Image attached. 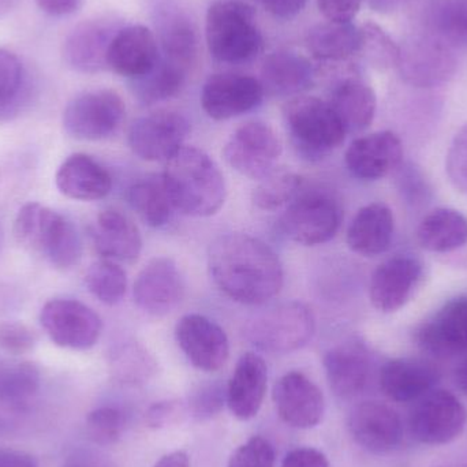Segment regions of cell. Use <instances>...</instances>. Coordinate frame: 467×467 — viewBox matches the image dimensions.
<instances>
[{
    "instance_id": "obj_1",
    "label": "cell",
    "mask_w": 467,
    "mask_h": 467,
    "mask_svg": "<svg viewBox=\"0 0 467 467\" xmlns=\"http://www.w3.org/2000/svg\"><path fill=\"white\" fill-rule=\"evenodd\" d=\"M208 269L219 290L242 305H263L280 293L282 261L261 239L227 234L211 244Z\"/></svg>"
},
{
    "instance_id": "obj_2",
    "label": "cell",
    "mask_w": 467,
    "mask_h": 467,
    "mask_svg": "<svg viewBox=\"0 0 467 467\" xmlns=\"http://www.w3.org/2000/svg\"><path fill=\"white\" fill-rule=\"evenodd\" d=\"M164 186L175 211L192 218L215 215L226 202V181L204 150L182 147L167 161Z\"/></svg>"
},
{
    "instance_id": "obj_3",
    "label": "cell",
    "mask_w": 467,
    "mask_h": 467,
    "mask_svg": "<svg viewBox=\"0 0 467 467\" xmlns=\"http://www.w3.org/2000/svg\"><path fill=\"white\" fill-rule=\"evenodd\" d=\"M14 235L57 268L68 269L81 260L82 239L73 222L40 202H27L19 210Z\"/></svg>"
},
{
    "instance_id": "obj_4",
    "label": "cell",
    "mask_w": 467,
    "mask_h": 467,
    "mask_svg": "<svg viewBox=\"0 0 467 467\" xmlns=\"http://www.w3.org/2000/svg\"><path fill=\"white\" fill-rule=\"evenodd\" d=\"M205 37L210 54L229 65L250 62L263 48L254 8L241 0H219L211 5Z\"/></svg>"
},
{
    "instance_id": "obj_5",
    "label": "cell",
    "mask_w": 467,
    "mask_h": 467,
    "mask_svg": "<svg viewBox=\"0 0 467 467\" xmlns=\"http://www.w3.org/2000/svg\"><path fill=\"white\" fill-rule=\"evenodd\" d=\"M294 148L309 161H320L345 142L346 130L331 104L315 96H296L283 107Z\"/></svg>"
},
{
    "instance_id": "obj_6",
    "label": "cell",
    "mask_w": 467,
    "mask_h": 467,
    "mask_svg": "<svg viewBox=\"0 0 467 467\" xmlns=\"http://www.w3.org/2000/svg\"><path fill=\"white\" fill-rule=\"evenodd\" d=\"M316 317L304 302L288 301L269 307L246 327V337L258 350L287 354L315 337Z\"/></svg>"
},
{
    "instance_id": "obj_7",
    "label": "cell",
    "mask_w": 467,
    "mask_h": 467,
    "mask_svg": "<svg viewBox=\"0 0 467 467\" xmlns=\"http://www.w3.org/2000/svg\"><path fill=\"white\" fill-rule=\"evenodd\" d=\"M125 115V103L115 90H88L68 101L63 112V128L74 139L99 141L112 136Z\"/></svg>"
},
{
    "instance_id": "obj_8",
    "label": "cell",
    "mask_w": 467,
    "mask_h": 467,
    "mask_svg": "<svg viewBox=\"0 0 467 467\" xmlns=\"http://www.w3.org/2000/svg\"><path fill=\"white\" fill-rule=\"evenodd\" d=\"M409 425L417 441L428 446L451 443L462 435L467 422L465 406L446 389H432L416 400Z\"/></svg>"
},
{
    "instance_id": "obj_9",
    "label": "cell",
    "mask_w": 467,
    "mask_h": 467,
    "mask_svg": "<svg viewBox=\"0 0 467 467\" xmlns=\"http://www.w3.org/2000/svg\"><path fill=\"white\" fill-rule=\"evenodd\" d=\"M342 223V210L324 193L296 196L280 219L283 233L296 244L316 246L337 235Z\"/></svg>"
},
{
    "instance_id": "obj_10",
    "label": "cell",
    "mask_w": 467,
    "mask_h": 467,
    "mask_svg": "<svg viewBox=\"0 0 467 467\" xmlns=\"http://www.w3.org/2000/svg\"><path fill=\"white\" fill-rule=\"evenodd\" d=\"M40 323L55 345L70 350H89L103 331L98 313L76 299L47 302L40 312Z\"/></svg>"
},
{
    "instance_id": "obj_11",
    "label": "cell",
    "mask_w": 467,
    "mask_h": 467,
    "mask_svg": "<svg viewBox=\"0 0 467 467\" xmlns=\"http://www.w3.org/2000/svg\"><path fill=\"white\" fill-rule=\"evenodd\" d=\"M282 152V141L274 129L258 120L236 129L223 150L224 159L232 169L257 181L276 169Z\"/></svg>"
},
{
    "instance_id": "obj_12",
    "label": "cell",
    "mask_w": 467,
    "mask_h": 467,
    "mask_svg": "<svg viewBox=\"0 0 467 467\" xmlns=\"http://www.w3.org/2000/svg\"><path fill=\"white\" fill-rule=\"evenodd\" d=\"M191 123L177 111H158L140 118L129 130V145L142 161H167L183 147Z\"/></svg>"
},
{
    "instance_id": "obj_13",
    "label": "cell",
    "mask_w": 467,
    "mask_h": 467,
    "mask_svg": "<svg viewBox=\"0 0 467 467\" xmlns=\"http://www.w3.org/2000/svg\"><path fill=\"white\" fill-rule=\"evenodd\" d=\"M133 294L139 309L153 317H164L182 301L185 279L172 258L156 257L140 272Z\"/></svg>"
},
{
    "instance_id": "obj_14",
    "label": "cell",
    "mask_w": 467,
    "mask_h": 467,
    "mask_svg": "<svg viewBox=\"0 0 467 467\" xmlns=\"http://www.w3.org/2000/svg\"><path fill=\"white\" fill-rule=\"evenodd\" d=\"M397 67L411 87L435 88L454 76L457 63L443 41L420 37L400 47Z\"/></svg>"
},
{
    "instance_id": "obj_15",
    "label": "cell",
    "mask_w": 467,
    "mask_h": 467,
    "mask_svg": "<svg viewBox=\"0 0 467 467\" xmlns=\"http://www.w3.org/2000/svg\"><path fill=\"white\" fill-rule=\"evenodd\" d=\"M175 337L186 358L202 372H216L229 359L230 342L226 332L205 316H183L175 327Z\"/></svg>"
},
{
    "instance_id": "obj_16",
    "label": "cell",
    "mask_w": 467,
    "mask_h": 467,
    "mask_svg": "<svg viewBox=\"0 0 467 467\" xmlns=\"http://www.w3.org/2000/svg\"><path fill=\"white\" fill-rule=\"evenodd\" d=\"M258 79L236 73L213 74L204 84L202 106L215 120H227L257 109L264 99Z\"/></svg>"
},
{
    "instance_id": "obj_17",
    "label": "cell",
    "mask_w": 467,
    "mask_h": 467,
    "mask_svg": "<svg viewBox=\"0 0 467 467\" xmlns=\"http://www.w3.org/2000/svg\"><path fill=\"white\" fill-rule=\"evenodd\" d=\"M274 402L280 419L293 428L317 427L324 416V395L309 378L288 372L274 387Z\"/></svg>"
},
{
    "instance_id": "obj_18",
    "label": "cell",
    "mask_w": 467,
    "mask_h": 467,
    "mask_svg": "<svg viewBox=\"0 0 467 467\" xmlns=\"http://www.w3.org/2000/svg\"><path fill=\"white\" fill-rule=\"evenodd\" d=\"M421 277L420 260L411 255H395L373 272L369 285L370 302L380 312H397L413 296Z\"/></svg>"
},
{
    "instance_id": "obj_19",
    "label": "cell",
    "mask_w": 467,
    "mask_h": 467,
    "mask_svg": "<svg viewBox=\"0 0 467 467\" xmlns=\"http://www.w3.org/2000/svg\"><path fill=\"white\" fill-rule=\"evenodd\" d=\"M422 350L436 357L467 354V296L447 302L432 318L416 331Z\"/></svg>"
},
{
    "instance_id": "obj_20",
    "label": "cell",
    "mask_w": 467,
    "mask_h": 467,
    "mask_svg": "<svg viewBox=\"0 0 467 467\" xmlns=\"http://www.w3.org/2000/svg\"><path fill=\"white\" fill-rule=\"evenodd\" d=\"M348 431L358 446L373 454H387L402 441V421L386 403L364 402L348 416Z\"/></svg>"
},
{
    "instance_id": "obj_21",
    "label": "cell",
    "mask_w": 467,
    "mask_h": 467,
    "mask_svg": "<svg viewBox=\"0 0 467 467\" xmlns=\"http://www.w3.org/2000/svg\"><path fill=\"white\" fill-rule=\"evenodd\" d=\"M345 161L354 177L364 181L381 180L402 164V142L392 131L368 134L351 142Z\"/></svg>"
},
{
    "instance_id": "obj_22",
    "label": "cell",
    "mask_w": 467,
    "mask_h": 467,
    "mask_svg": "<svg viewBox=\"0 0 467 467\" xmlns=\"http://www.w3.org/2000/svg\"><path fill=\"white\" fill-rule=\"evenodd\" d=\"M161 57L158 38L144 25L120 27L109 44L107 63L119 76L134 79L150 73Z\"/></svg>"
},
{
    "instance_id": "obj_23",
    "label": "cell",
    "mask_w": 467,
    "mask_h": 467,
    "mask_svg": "<svg viewBox=\"0 0 467 467\" xmlns=\"http://www.w3.org/2000/svg\"><path fill=\"white\" fill-rule=\"evenodd\" d=\"M324 368L335 395L350 400L362 394L369 384L372 359L361 342H346L326 354Z\"/></svg>"
},
{
    "instance_id": "obj_24",
    "label": "cell",
    "mask_w": 467,
    "mask_h": 467,
    "mask_svg": "<svg viewBox=\"0 0 467 467\" xmlns=\"http://www.w3.org/2000/svg\"><path fill=\"white\" fill-rule=\"evenodd\" d=\"M161 57L191 71L199 57V36L191 16L174 3L156 10Z\"/></svg>"
},
{
    "instance_id": "obj_25",
    "label": "cell",
    "mask_w": 467,
    "mask_h": 467,
    "mask_svg": "<svg viewBox=\"0 0 467 467\" xmlns=\"http://www.w3.org/2000/svg\"><path fill=\"white\" fill-rule=\"evenodd\" d=\"M119 30L114 22L95 19L79 24L66 38L63 55L67 65L81 73H99L109 68V44Z\"/></svg>"
},
{
    "instance_id": "obj_26",
    "label": "cell",
    "mask_w": 467,
    "mask_h": 467,
    "mask_svg": "<svg viewBox=\"0 0 467 467\" xmlns=\"http://www.w3.org/2000/svg\"><path fill=\"white\" fill-rule=\"evenodd\" d=\"M268 384V368L263 357L244 353L236 362L227 384V406L235 419L249 421L260 411Z\"/></svg>"
},
{
    "instance_id": "obj_27",
    "label": "cell",
    "mask_w": 467,
    "mask_h": 467,
    "mask_svg": "<svg viewBox=\"0 0 467 467\" xmlns=\"http://www.w3.org/2000/svg\"><path fill=\"white\" fill-rule=\"evenodd\" d=\"M90 238L96 252L106 260L133 264L141 254V233L136 223L120 211H103L90 227Z\"/></svg>"
},
{
    "instance_id": "obj_28",
    "label": "cell",
    "mask_w": 467,
    "mask_h": 467,
    "mask_svg": "<svg viewBox=\"0 0 467 467\" xmlns=\"http://www.w3.org/2000/svg\"><path fill=\"white\" fill-rule=\"evenodd\" d=\"M55 182L63 196L77 202H98L112 189L109 172L85 153L68 156L57 170Z\"/></svg>"
},
{
    "instance_id": "obj_29",
    "label": "cell",
    "mask_w": 467,
    "mask_h": 467,
    "mask_svg": "<svg viewBox=\"0 0 467 467\" xmlns=\"http://www.w3.org/2000/svg\"><path fill=\"white\" fill-rule=\"evenodd\" d=\"M315 81V68L304 55L294 51H276L264 60L261 85L264 93L290 98L309 89Z\"/></svg>"
},
{
    "instance_id": "obj_30",
    "label": "cell",
    "mask_w": 467,
    "mask_h": 467,
    "mask_svg": "<svg viewBox=\"0 0 467 467\" xmlns=\"http://www.w3.org/2000/svg\"><path fill=\"white\" fill-rule=\"evenodd\" d=\"M435 368L417 359L398 358L386 362L380 369L381 391L394 402H416L438 383Z\"/></svg>"
},
{
    "instance_id": "obj_31",
    "label": "cell",
    "mask_w": 467,
    "mask_h": 467,
    "mask_svg": "<svg viewBox=\"0 0 467 467\" xmlns=\"http://www.w3.org/2000/svg\"><path fill=\"white\" fill-rule=\"evenodd\" d=\"M394 213L383 202L365 205L357 213L348 230V244L365 257L381 254L394 238Z\"/></svg>"
},
{
    "instance_id": "obj_32",
    "label": "cell",
    "mask_w": 467,
    "mask_h": 467,
    "mask_svg": "<svg viewBox=\"0 0 467 467\" xmlns=\"http://www.w3.org/2000/svg\"><path fill=\"white\" fill-rule=\"evenodd\" d=\"M329 104L346 133H361L375 119L378 99L369 85L361 79L348 78L335 88Z\"/></svg>"
},
{
    "instance_id": "obj_33",
    "label": "cell",
    "mask_w": 467,
    "mask_h": 467,
    "mask_svg": "<svg viewBox=\"0 0 467 467\" xmlns=\"http://www.w3.org/2000/svg\"><path fill=\"white\" fill-rule=\"evenodd\" d=\"M307 48L316 59L342 62L359 55L361 27L353 22H331L312 27L307 33Z\"/></svg>"
},
{
    "instance_id": "obj_34",
    "label": "cell",
    "mask_w": 467,
    "mask_h": 467,
    "mask_svg": "<svg viewBox=\"0 0 467 467\" xmlns=\"http://www.w3.org/2000/svg\"><path fill=\"white\" fill-rule=\"evenodd\" d=\"M417 238L430 252L449 253L460 249L467 242V219L460 211L438 208L422 219Z\"/></svg>"
},
{
    "instance_id": "obj_35",
    "label": "cell",
    "mask_w": 467,
    "mask_h": 467,
    "mask_svg": "<svg viewBox=\"0 0 467 467\" xmlns=\"http://www.w3.org/2000/svg\"><path fill=\"white\" fill-rule=\"evenodd\" d=\"M188 74L185 68L161 57L150 73L131 79V89L142 104L152 106L177 96L185 85Z\"/></svg>"
},
{
    "instance_id": "obj_36",
    "label": "cell",
    "mask_w": 467,
    "mask_h": 467,
    "mask_svg": "<svg viewBox=\"0 0 467 467\" xmlns=\"http://www.w3.org/2000/svg\"><path fill=\"white\" fill-rule=\"evenodd\" d=\"M129 202L137 215L153 229L166 226L175 211L161 175L134 183L129 189Z\"/></svg>"
},
{
    "instance_id": "obj_37",
    "label": "cell",
    "mask_w": 467,
    "mask_h": 467,
    "mask_svg": "<svg viewBox=\"0 0 467 467\" xmlns=\"http://www.w3.org/2000/svg\"><path fill=\"white\" fill-rule=\"evenodd\" d=\"M304 180L285 167H276L258 181L253 191V204L261 211H275L290 204L302 189Z\"/></svg>"
},
{
    "instance_id": "obj_38",
    "label": "cell",
    "mask_w": 467,
    "mask_h": 467,
    "mask_svg": "<svg viewBox=\"0 0 467 467\" xmlns=\"http://www.w3.org/2000/svg\"><path fill=\"white\" fill-rule=\"evenodd\" d=\"M40 373L30 362L10 365L0 369V402L11 409H22L37 394Z\"/></svg>"
},
{
    "instance_id": "obj_39",
    "label": "cell",
    "mask_w": 467,
    "mask_h": 467,
    "mask_svg": "<svg viewBox=\"0 0 467 467\" xmlns=\"http://www.w3.org/2000/svg\"><path fill=\"white\" fill-rule=\"evenodd\" d=\"M85 283L89 293L109 306L119 304L128 290L125 269L106 258L90 265L85 275Z\"/></svg>"
},
{
    "instance_id": "obj_40",
    "label": "cell",
    "mask_w": 467,
    "mask_h": 467,
    "mask_svg": "<svg viewBox=\"0 0 467 467\" xmlns=\"http://www.w3.org/2000/svg\"><path fill=\"white\" fill-rule=\"evenodd\" d=\"M27 76L19 57L0 48V119L8 118L26 98Z\"/></svg>"
},
{
    "instance_id": "obj_41",
    "label": "cell",
    "mask_w": 467,
    "mask_h": 467,
    "mask_svg": "<svg viewBox=\"0 0 467 467\" xmlns=\"http://www.w3.org/2000/svg\"><path fill=\"white\" fill-rule=\"evenodd\" d=\"M431 24L447 46L467 47V0H436Z\"/></svg>"
},
{
    "instance_id": "obj_42",
    "label": "cell",
    "mask_w": 467,
    "mask_h": 467,
    "mask_svg": "<svg viewBox=\"0 0 467 467\" xmlns=\"http://www.w3.org/2000/svg\"><path fill=\"white\" fill-rule=\"evenodd\" d=\"M117 372L126 383L144 384L155 376L158 362L145 346L137 342L126 343L118 350Z\"/></svg>"
},
{
    "instance_id": "obj_43",
    "label": "cell",
    "mask_w": 467,
    "mask_h": 467,
    "mask_svg": "<svg viewBox=\"0 0 467 467\" xmlns=\"http://www.w3.org/2000/svg\"><path fill=\"white\" fill-rule=\"evenodd\" d=\"M362 44L359 54L379 67H397L400 47L379 25L368 22L361 26Z\"/></svg>"
},
{
    "instance_id": "obj_44",
    "label": "cell",
    "mask_w": 467,
    "mask_h": 467,
    "mask_svg": "<svg viewBox=\"0 0 467 467\" xmlns=\"http://www.w3.org/2000/svg\"><path fill=\"white\" fill-rule=\"evenodd\" d=\"M88 433L95 443L109 446L122 438L126 417L122 410L111 406L96 409L88 416Z\"/></svg>"
},
{
    "instance_id": "obj_45",
    "label": "cell",
    "mask_w": 467,
    "mask_h": 467,
    "mask_svg": "<svg viewBox=\"0 0 467 467\" xmlns=\"http://www.w3.org/2000/svg\"><path fill=\"white\" fill-rule=\"evenodd\" d=\"M227 403V389L219 383H207L200 386L189 397L188 413L197 421H207L223 410Z\"/></svg>"
},
{
    "instance_id": "obj_46",
    "label": "cell",
    "mask_w": 467,
    "mask_h": 467,
    "mask_svg": "<svg viewBox=\"0 0 467 467\" xmlns=\"http://www.w3.org/2000/svg\"><path fill=\"white\" fill-rule=\"evenodd\" d=\"M227 467H275V450L266 439L254 436L242 444Z\"/></svg>"
},
{
    "instance_id": "obj_47",
    "label": "cell",
    "mask_w": 467,
    "mask_h": 467,
    "mask_svg": "<svg viewBox=\"0 0 467 467\" xmlns=\"http://www.w3.org/2000/svg\"><path fill=\"white\" fill-rule=\"evenodd\" d=\"M447 174L452 185L467 194V123L460 129L452 140L447 155Z\"/></svg>"
},
{
    "instance_id": "obj_48",
    "label": "cell",
    "mask_w": 467,
    "mask_h": 467,
    "mask_svg": "<svg viewBox=\"0 0 467 467\" xmlns=\"http://www.w3.org/2000/svg\"><path fill=\"white\" fill-rule=\"evenodd\" d=\"M400 191L411 205L424 204L430 200L431 188L419 167L413 164L400 166Z\"/></svg>"
},
{
    "instance_id": "obj_49",
    "label": "cell",
    "mask_w": 467,
    "mask_h": 467,
    "mask_svg": "<svg viewBox=\"0 0 467 467\" xmlns=\"http://www.w3.org/2000/svg\"><path fill=\"white\" fill-rule=\"evenodd\" d=\"M186 414H189L188 406L182 400H161L150 406L147 424L152 430H164L182 421Z\"/></svg>"
},
{
    "instance_id": "obj_50",
    "label": "cell",
    "mask_w": 467,
    "mask_h": 467,
    "mask_svg": "<svg viewBox=\"0 0 467 467\" xmlns=\"http://www.w3.org/2000/svg\"><path fill=\"white\" fill-rule=\"evenodd\" d=\"M36 335L19 323L0 324V348L11 354H24L32 350Z\"/></svg>"
},
{
    "instance_id": "obj_51",
    "label": "cell",
    "mask_w": 467,
    "mask_h": 467,
    "mask_svg": "<svg viewBox=\"0 0 467 467\" xmlns=\"http://www.w3.org/2000/svg\"><path fill=\"white\" fill-rule=\"evenodd\" d=\"M323 16L331 22H351L364 0H317Z\"/></svg>"
},
{
    "instance_id": "obj_52",
    "label": "cell",
    "mask_w": 467,
    "mask_h": 467,
    "mask_svg": "<svg viewBox=\"0 0 467 467\" xmlns=\"http://www.w3.org/2000/svg\"><path fill=\"white\" fill-rule=\"evenodd\" d=\"M282 467H329V462L317 450L296 449L285 455Z\"/></svg>"
},
{
    "instance_id": "obj_53",
    "label": "cell",
    "mask_w": 467,
    "mask_h": 467,
    "mask_svg": "<svg viewBox=\"0 0 467 467\" xmlns=\"http://www.w3.org/2000/svg\"><path fill=\"white\" fill-rule=\"evenodd\" d=\"M260 2L275 18L291 19L304 10L307 0H260Z\"/></svg>"
},
{
    "instance_id": "obj_54",
    "label": "cell",
    "mask_w": 467,
    "mask_h": 467,
    "mask_svg": "<svg viewBox=\"0 0 467 467\" xmlns=\"http://www.w3.org/2000/svg\"><path fill=\"white\" fill-rule=\"evenodd\" d=\"M0 467H38V462L27 452L0 447Z\"/></svg>"
},
{
    "instance_id": "obj_55",
    "label": "cell",
    "mask_w": 467,
    "mask_h": 467,
    "mask_svg": "<svg viewBox=\"0 0 467 467\" xmlns=\"http://www.w3.org/2000/svg\"><path fill=\"white\" fill-rule=\"evenodd\" d=\"M38 7L49 16H62L78 10L82 0H36Z\"/></svg>"
},
{
    "instance_id": "obj_56",
    "label": "cell",
    "mask_w": 467,
    "mask_h": 467,
    "mask_svg": "<svg viewBox=\"0 0 467 467\" xmlns=\"http://www.w3.org/2000/svg\"><path fill=\"white\" fill-rule=\"evenodd\" d=\"M155 467H191L189 457L186 452L175 451L171 454L164 455Z\"/></svg>"
},
{
    "instance_id": "obj_57",
    "label": "cell",
    "mask_w": 467,
    "mask_h": 467,
    "mask_svg": "<svg viewBox=\"0 0 467 467\" xmlns=\"http://www.w3.org/2000/svg\"><path fill=\"white\" fill-rule=\"evenodd\" d=\"M369 7L379 14H391L397 11L405 0H368Z\"/></svg>"
},
{
    "instance_id": "obj_58",
    "label": "cell",
    "mask_w": 467,
    "mask_h": 467,
    "mask_svg": "<svg viewBox=\"0 0 467 467\" xmlns=\"http://www.w3.org/2000/svg\"><path fill=\"white\" fill-rule=\"evenodd\" d=\"M455 383H457L458 389L467 397V357L458 365L457 370H455Z\"/></svg>"
},
{
    "instance_id": "obj_59",
    "label": "cell",
    "mask_w": 467,
    "mask_h": 467,
    "mask_svg": "<svg viewBox=\"0 0 467 467\" xmlns=\"http://www.w3.org/2000/svg\"><path fill=\"white\" fill-rule=\"evenodd\" d=\"M65 467H112L109 463L101 462V461L90 460V458H82V460H76L73 462L67 463Z\"/></svg>"
},
{
    "instance_id": "obj_60",
    "label": "cell",
    "mask_w": 467,
    "mask_h": 467,
    "mask_svg": "<svg viewBox=\"0 0 467 467\" xmlns=\"http://www.w3.org/2000/svg\"><path fill=\"white\" fill-rule=\"evenodd\" d=\"M3 244V229L2 224H0V247H2Z\"/></svg>"
}]
</instances>
